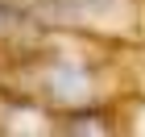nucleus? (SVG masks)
Here are the masks:
<instances>
[{"label":"nucleus","mask_w":145,"mask_h":137,"mask_svg":"<svg viewBox=\"0 0 145 137\" xmlns=\"http://www.w3.org/2000/svg\"><path fill=\"white\" fill-rule=\"evenodd\" d=\"M46 91L62 104H79L91 96V79L79 67H54V71H46Z\"/></svg>","instance_id":"1"}]
</instances>
